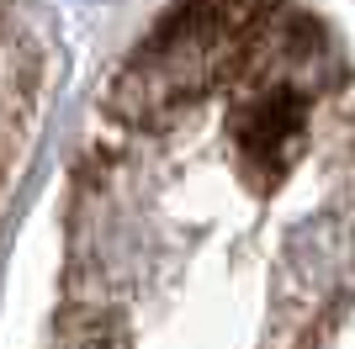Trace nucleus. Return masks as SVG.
<instances>
[{
  "label": "nucleus",
  "mask_w": 355,
  "mask_h": 349,
  "mask_svg": "<svg viewBox=\"0 0 355 349\" xmlns=\"http://www.w3.org/2000/svg\"><path fill=\"white\" fill-rule=\"evenodd\" d=\"M48 101V48L27 11L0 6V212L32 148L37 116Z\"/></svg>",
  "instance_id": "obj_2"
},
{
  "label": "nucleus",
  "mask_w": 355,
  "mask_h": 349,
  "mask_svg": "<svg viewBox=\"0 0 355 349\" xmlns=\"http://www.w3.org/2000/svg\"><path fill=\"white\" fill-rule=\"evenodd\" d=\"M355 58L297 6H180L69 148L37 349H345Z\"/></svg>",
  "instance_id": "obj_1"
}]
</instances>
